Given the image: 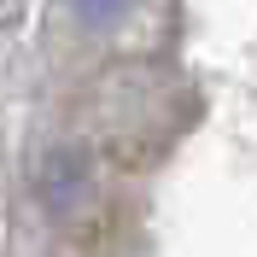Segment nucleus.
Returning <instances> with one entry per match:
<instances>
[{"mask_svg": "<svg viewBox=\"0 0 257 257\" xmlns=\"http://www.w3.org/2000/svg\"><path fill=\"white\" fill-rule=\"evenodd\" d=\"M70 6H76L88 24H111V18H123V12H128V0H70Z\"/></svg>", "mask_w": 257, "mask_h": 257, "instance_id": "f257e3e1", "label": "nucleus"}]
</instances>
